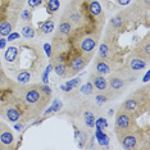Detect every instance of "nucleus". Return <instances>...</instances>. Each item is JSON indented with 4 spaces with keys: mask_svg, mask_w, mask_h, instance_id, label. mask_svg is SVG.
Here are the masks:
<instances>
[{
    "mask_svg": "<svg viewBox=\"0 0 150 150\" xmlns=\"http://www.w3.org/2000/svg\"><path fill=\"white\" fill-rule=\"evenodd\" d=\"M5 45H6V40L5 39H0V49H5Z\"/></svg>",
    "mask_w": 150,
    "mask_h": 150,
    "instance_id": "nucleus-35",
    "label": "nucleus"
},
{
    "mask_svg": "<svg viewBox=\"0 0 150 150\" xmlns=\"http://www.w3.org/2000/svg\"><path fill=\"white\" fill-rule=\"evenodd\" d=\"M134 125H135V121L131 113L123 110V109H121L117 113V118H115V132H117L118 137H121L122 135L132 131Z\"/></svg>",
    "mask_w": 150,
    "mask_h": 150,
    "instance_id": "nucleus-2",
    "label": "nucleus"
},
{
    "mask_svg": "<svg viewBox=\"0 0 150 150\" xmlns=\"http://www.w3.org/2000/svg\"><path fill=\"white\" fill-rule=\"evenodd\" d=\"M129 3H131V0H117V4L119 6H126V5H128Z\"/></svg>",
    "mask_w": 150,
    "mask_h": 150,
    "instance_id": "nucleus-34",
    "label": "nucleus"
},
{
    "mask_svg": "<svg viewBox=\"0 0 150 150\" xmlns=\"http://www.w3.org/2000/svg\"><path fill=\"white\" fill-rule=\"evenodd\" d=\"M85 117V125L87 126V128H93L95 127V115L91 110H86L83 113Z\"/></svg>",
    "mask_w": 150,
    "mask_h": 150,
    "instance_id": "nucleus-21",
    "label": "nucleus"
},
{
    "mask_svg": "<svg viewBox=\"0 0 150 150\" xmlns=\"http://www.w3.org/2000/svg\"><path fill=\"white\" fill-rule=\"evenodd\" d=\"M14 128H16V131H21V129L23 128V125H22V123H18V122H16Z\"/></svg>",
    "mask_w": 150,
    "mask_h": 150,
    "instance_id": "nucleus-36",
    "label": "nucleus"
},
{
    "mask_svg": "<svg viewBox=\"0 0 150 150\" xmlns=\"http://www.w3.org/2000/svg\"><path fill=\"white\" fill-rule=\"evenodd\" d=\"M122 109L126 110V112H128V113H131V114H135L136 112H137V109H139V101H137V99L134 98V96L127 98L125 100V103L122 104Z\"/></svg>",
    "mask_w": 150,
    "mask_h": 150,
    "instance_id": "nucleus-11",
    "label": "nucleus"
},
{
    "mask_svg": "<svg viewBox=\"0 0 150 150\" xmlns=\"http://www.w3.org/2000/svg\"><path fill=\"white\" fill-rule=\"evenodd\" d=\"M134 53H136L137 55H140L141 58H144L145 60L150 59V40H149V35L146 36L137 46L135 47Z\"/></svg>",
    "mask_w": 150,
    "mask_h": 150,
    "instance_id": "nucleus-9",
    "label": "nucleus"
},
{
    "mask_svg": "<svg viewBox=\"0 0 150 150\" xmlns=\"http://www.w3.org/2000/svg\"><path fill=\"white\" fill-rule=\"evenodd\" d=\"M0 82H4V77H3L1 72H0Z\"/></svg>",
    "mask_w": 150,
    "mask_h": 150,
    "instance_id": "nucleus-38",
    "label": "nucleus"
},
{
    "mask_svg": "<svg viewBox=\"0 0 150 150\" xmlns=\"http://www.w3.org/2000/svg\"><path fill=\"white\" fill-rule=\"evenodd\" d=\"M60 8V0H47V11L50 14L59 11Z\"/></svg>",
    "mask_w": 150,
    "mask_h": 150,
    "instance_id": "nucleus-23",
    "label": "nucleus"
},
{
    "mask_svg": "<svg viewBox=\"0 0 150 150\" xmlns=\"http://www.w3.org/2000/svg\"><path fill=\"white\" fill-rule=\"evenodd\" d=\"M19 36H21L19 33H17V32H13V31H12L8 36H6V37H8L6 40H8V41H14V40H16V41H17V40H19Z\"/></svg>",
    "mask_w": 150,
    "mask_h": 150,
    "instance_id": "nucleus-32",
    "label": "nucleus"
},
{
    "mask_svg": "<svg viewBox=\"0 0 150 150\" xmlns=\"http://www.w3.org/2000/svg\"><path fill=\"white\" fill-rule=\"evenodd\" d=\"M121 144L125 149H135L137 148V144H139V139L136 137L135 134L132 132H127V134L122 135L121 137Z\"/></svg>",
    "mask_w": 150,
    "mask_h": 150,
    "instance_id": "nucleus-10",
    "label": "nucleus"
},
{
    "mask_svg": "<svg viewBox=\"0 0 150 150\" xmlns=\"http://www.w3.org/2000/svg\"><path fill=\"white\" fill-rule=\"evenodd\" d=\"M88 60H90L88 57H73L69 60V64L67 67V69H71L69 72H67V77L73 76L77 72H80L81 69H83L86 67V64L88 63Z\"/></svg>",
    "mask_w": 150,
    "mask_h": 150,
    "instance_id": "nucleus-5",
    "label": "nucleus"
},
{
    "mask_svg": "<svg viewBox=\"0 0 150 150\" xmlns=\"http://www.w3.org/2000/svg\"><path fill=\"white\" fill-rule=\"evenodd\" d=\"M98 144L101 145V146H108V144H109V137H108V136H104L103 139L98 140Z\"/></svg>",
    "mask_w": 150,
    "mask_h": 150,
    "instance_id": "nucleus-33",
    "label": "nucleus"
},
{
    "mask_svg": "<svg viewBox=\"0 0 150 150\" xmlns=\"http://www.w3.org/2000/svg\"><path fill=\"white\" fill-rule=\"evenodd\" d=\"M54 28H55L54 19L49 18V19H46V21L41 25V27H40V32H41L42 35H49V33H52L54 31Z\"/></svg>",
    "mask_w": 150,
    "mask_h": 150,
    "instance_id": "nucleus-17",
    "label": "nucleus"
},
{
    "mask_svg": "<svg viewBox=\"0 0 150 150\" xmlns=\"http://www.w3.org/2000/svg\"><path fill=\"white\" fill-rule=\"evenodd\" d=\"M39 88L42 91L44 94H46V95H52V88H50L49 86H47V83H41V85H39Z\"/></svg>",
    "mask_w": 150,
    "mask_h": 150,
    "instance_id": "nucleus-30",
    "label": "nucleus"
},
{
    "mask_svg": "<svg viewBox=\"0 0 150 150\" xmlns=\"http://www.w3.org/2000/svg\"><path fill=\"white\" fill-rule=\"evenodd\" d=\"M62 101L59 100V99H55L54 100V103H53V105L50 107L45 112V114H50V113H53V112H57V110H60V108H62Z\"/></svg>",
    "mask_w": 150,
    "mask_h": 150,
    "instance_id": "nucleus-24",
    "label": "nucleus"
},
{
    "mask_svg": "<svg viewBox=\"0 0 150 150\" xmlns=\"http://www.w3.org/2000/svg\"><path fill=\"white\" fill-rule=\"evenodd\" d=\"M95 72L98 74H101V76H107V74H110L113 72V64H112L109 60L101 59V58H98L95 60Z\"/></svg>",
    "mask_w": 150,
    "mask_h": 150,
    "instance_id": "nucleus-7",
    "label": "nucleus"
},
{
    "mask_svg": "<svg viewBox=\"0 0 150 150\" xmlns=\"http://www.w3.org/2000/svg\"><path fill=\"white\" fill-rule=\"evenodd\" d=\"M27 4H28L30 9H36L42 4V0H27Z\"/></svg>",
    "mask_w": 150,
    "mask_h": 150,
    "instance_id": "nucleus-28",
    "label": "nucleus"
},
{
    "mask_svg": "<svg viewBox=\"0 0 150 150\" xmlns=\"http://www.w3.org/2000/svg\"><path fill=\"white\" fill-rule=\"evenodd\" d=\"M87 8L91 16H94V17L103 16V6H101L100 1H98V0H90V1H87Z\"/></svg>",
    "mask_w": 150,
    "mask_h": 150,
    "instance_id": "nucleus-14",
    "label": "nucleus"
},
{
    "mask_svg": "<svg viewBox=\"0 0 150 150\" xmlns=\"http://www.w3.org/2000/svg\"><path fill=\"white\" fill-rule=\"evenodd\" d=\"M150 80V71H148V72L145 73V76H144V78H142V81L144 82H148V81Z\"/></svg>",
    "mask_w": 150,
    "mask_h": 150,
    "instance_id": "nucleus-37",
    "label": "nucleus"
},
{
    "mask_svg": "<svg viewBox=\"0 0 150 150\" xmlns=\"http://www.w3.org/2000/svg\"><path fill=\"white\" fill-rule=\"evenodd\" d=\"M108 100H109V96L104 93H99L96 96H95V101H96L98 105H103L105 103H108Z\"/></svg>",
    "mask_w": 150,
    "mask_h": 150,
    "instance_id": "nucleus-25",
    "label": "nucleus"
},
{
    "mask_svg": "<svg viewBox=\"0 0 150 150\" xmlns=\"http://www.w3.org/2000/svg\"><path fill=\"white\" fill-rule=\"evenodd\" d=\"M127 69L125 71L127 77L129 78L131 76H136L137 73H140L142 69H145L146 66H148V60H145L144 58H141L140 55H137L136 53L132 52L129 54V57L127 58Z\"/></svg>",
    "mask_w": 150,
    "mask_h": 150,
    "instance_id": "nucleus-3",
    "label": "nucleus"
},
{
    "mask_svg": "<svg viewBox=\"0 0 150 150\" xmlns=\"http://www.w3.org/2000/svg\"><path fill=\"white\" fill-rule=\"evenodd\" d=\"M18 98L19 100L23 103L25 107L32 110H36V113L39 114V112L47 104V99L49 95L44 94L41 90L39 88V85H31V86H23L19 87L18 90Z\"/></svg>",
    "mask_w": 150,
    "mask_h": 150,
    "instance_id": "nucleus-1",
    "label": "nucleus"
},
{
    "mask_svg": "<svg viewBox=\"0 0 150 150\" xmlns=\"http://www.w3.org/2000/svg\"><path fill=\"white\" fill-rule=\"evenodd\" d=\"M13 26L14 23H12L9 19H5L0 23V37H6L13 31Z\"/></svg>",
    "mask_w": 150,
    "mask_h": 150,
    "instance_id": "nucleus-16",
    "label": "nucleus"
},
{
    "mask_svg": "<svg viewBox=\"0 0 150 150\" xmlns=\"http://www.w3.org/2000/svg\"><path fill=\"white\" fill-rule=\"evenodd\" d=\"M95 126H96L98 128H101V129L108 128V119L104 118V117H99L98 119H95Z\"/></svg>",
    "mask_w": 150,
    "mask_h": 150,
    "instance_id": "nucleus-27",
    "label": "nucleus"
},
{
    "mask_svg": "<svg viewBox=\"0 0 150 150\" xmlns=\"http://www.w3.org/2000/svg\"><path fill=\"white\" fill-rule=\"evenodd\" d=\"M54 72L59 77H66L67 76V64L62 60H57L55 66H54Z\"/></svg>",
    "mask_w": 150,
    "mask_h": 150,
    "instance_id": "nucleus-20",
    "label": "nucleus"
},
{
    "mask_svg": "<svg viewBox=\"0 0 150 150\" xmlns=\"http://www.w3.org/2000/svg\"><path fill=\"white\" fill-rule=\"evenodd\" d=\"M72 31H73L72 23L69 21H67V19H62L59 23V26H58V33H59V36L67 37L72 33Z\"/></svg>",
    "mask_w": 150,
    "mask_h": 150,
    "instance_id": "nucleus-12",
    "label": "nucleus"
},
{
    "mask_svg": "<svg viewBox=\"0 0 150 150\" xmlns=\"http://www.w3.org/2000/svg\"><path fill=\"white\" fill-rule=\"evenodd\" d=\"M0 142L5 146L12 145L13 142H14V136H13V134L11 131L5 129V131H3L1 134H0Z\"/></svg>",
    "mask_w": 150,
    "mask_h": 150,
    "instance_id": "nucleus-18",
    "label": "nucleus"
},
{
    "mask_svg": "<svg viewBox=\"0 0 150 150\" xmlns=\"http://www.w3.org/2000/svg\"><path fill=\"white\" fill-rule=\"evenodd\" d=\"M21 35L25 37L26 40H32L36 35V31L32 25H25L21 28Z\"/></svg>",
    "mask_w": 150,
    "mask_h": 150,
    "instance_id": "nucleus-19",
    "label": "nucleus"
},
{
    "mask_svg": "<svg viewBox=\"0 0 150 150\" xmlns=\"http://www.w3.org/2000/svg\"><path fill=\"white\" fill-rule=\"evenodd\" d=\"M21 21L22 22H30L31 21V18H32V14H31V9H28V8H25L23 11L21 12Z\"/></svg>",
    "mask_w": 150,
    "mask_h": 150,
    "instance_id": "nucleus-26",
    "label": "nucleus"
},
{
    "mask_svg": "<svg viewBox=\"0 0 150 150\" xmlns=\"http://www.w3.org/2000/svg\"><path fill=\"white\" fill-rule=\"evenodd\" d=\"M67 85H69L72 88H76L77 86H80V83H81V78L80 77H76V78H73V80H71V81H67L66 82Z\"/></svg>",
    "mask_w": 150,
    "mask_h": 150,
    "instance_id": "nucleus-29",
    "label": "nucleus"
},
{
    "mask_svg": "<svg viewBox=\"0 0 150 150\" xmlns=\"http://www.w3.org/2000/svg\"><path fill=\"white\" fill-rule=\"evenodd\" d=\"M5 118L12 123H16L21 119V110L17 107H8L5 110Z\"/></svg>",
    "mask_w": 150,
    "mask_h": 150,
    "instance_id": "nucleus-13",
    "label": "nucleus"
},
{
    "mask_svg": "<svg viewBox=\"0 0 150 150\" xmlns=\"http://www.w3.org/2000/svg\"><path fill=\"white\" fill-rule=\"evenodd\" d=\"M96 44H98L96 36H85V37L81 39V41H80V49L85 55L91 58Z\"/></svg>",
    "mask_w": 150,
    "mask_h": 150,
    "instance_id": "nucleus-6",
    "label": "nucleus"
},
{
    "mask_svg": "<svg viewBox=\"0 0 150 150\" xmlns=\"http://www.w3.org/2000/svg\"><path fill=\"white\" fill-rule=\"evenodd\" d=\"M18 54V45H11L4 53V60L5 63H13Z\"/></svg>",
    "mask_w": 150,
    "mask_h": 150,
    "instance_id": "nucleus-15",
    "label": "nucleus"
},
{
    "mask_svg": "<svg viewBox=\"0 0 150 150\" xmlns=\"http://www.w3.org/2000/svg\"><path fill=\"white\" fill-rule=\"evenodd\" d=\"M91 83H93L95 90H98L99 93L108 94V81L104 76L98 74V73L93 74V76H91Z\"/></svg>",
    "mask_w": 150,
    "mask_h": 150,
    "instance_id": "nucleus-8",
    "label": "nucleus"
},
{
    "mask_svg": "<svg viewBox=\"0 0 150 150\" xmlns=\"http://www.w3.org/2000/svg\"><path fill=\"white\" fill-rule=\"evenodd\" d=\"M126 74L125 71L122 72H112L109 74V81H108V94H114L117 95L119 93L123 91V88L126 87Z\"/></svg>",
    "mask_w": 150,
    "mask_h": 150,
    "instance_id": "nucleus-4",
    "label": "nucleus"
},
{
    "mask_svg": "<svg viewBox=\"0 0 150 150\" xmlns=\"http://www.w3.org/2000/svg\"><path fill=\"white\" fill-rule=\"evenodd\" d=\"M44 52H45L46 57L49 58V59H52V45L50 44H44Z\"/></svg>",
    "mask_w": 150,
    "mask_h": 150,
    "instance_id": "nucleus-31",
    "label": "nucleus"
},
{
    "mask_svg": "<svg viewBox=\"0 0 150 150\" xmlns=\"http://www.w3.org/2000/svg\"><path fill=\"white\" fill-rule=\"evenodd\" d=\"M81 94H83V95H86V96H90V95H93L94 94V86H93V83H91V81H88V82L86 83H83L82 86H81Z\"/></svg>",
    "mask_w": 150,
    "mask_h": 150,
    "instance_id": "nucleus-22",
    "label": "nucleus"
}]
</instances>
